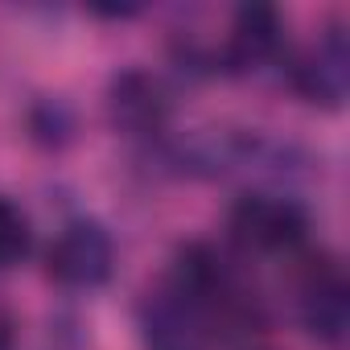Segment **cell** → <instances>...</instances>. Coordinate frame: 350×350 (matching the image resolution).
I'll return each instance as SVG.
<instances>
[{
    "label": "cell",
    "mask_w": 350,
    "mask_h": 350,
    "mask_svg": "<svg viewBox=\"0 0 350 350\" xmlns=\"http://www.w3.org/2000/svg\"><path fill=\"white\" fill-rule=\"evenodd\" d=\"M305 211L284 194H247L231 211V231L252 252H293L305 239Z\"/></svg>",
    "instance_id": "1"
},
{
    "label": "cell",
    "mask_w": 350,
    "mask_h": 350,
    "mask_svg": "<svg viewBox=\"0 0 350 350\" xmlns=\"http://www.w3.org/2000/svg\"><path fill=\"white\" fill-rule=\"evenodd\" d=\"M111 264H116L111 235L87 219L66 223L50 247V276L66 288H99L111 276Z\"/></svg>",
    "instance_id": "2"
},
{
    "label": "cell",
    "mask_w": 350,
    "mask_h": 350,
    "mask_svg": "<svg viewBox=\"0 0 350 350\" xmlns=\"http://www.w3.org/2000/svg\"><path fill=\"white\" fill-rule=\"evenodd\" d=\"M293 83L305 99L313 103H325V107H338L346 99V83H350V50H346V38L342 29H329L321 33L305 54L301 62L293 66Z\"/></svg>",
    "instance_id": "3"
},
{
    "label": "cell",
    "mask_w": 350,
    "mask_h": 350,
    "mask_svg": "<svg viewBox=\"0 0 350 350\" xmlns=\"http://www.w3.org/2000/svg\"><path fill=\"white\" fill-rule=\"evenodd\" d=\"M107 111L111 124L124 132H157L169 111V95L161 79H152L148 70H124L107 91Z\"/></svg>",
    "instance_id": "4"
},
{
    "label": "cell",
    "mask_w": 350,
    "mask_h": 350,
    "mask_svg": "<svg viewBox=\"0 0 350 350\" xmlns=\"http://www.w3.org/2000/svg\"><path fill=\"white\" fill-rule=\"evenodd\" d=\"M144 346L148 350H206L202 313L178 293L152 297L144 305Z\"/></svg>",
    "instance_id": "5"
},
{
    "label": "cell",
    "mask_w": 350,
    "mask_h": 350,
    "mask_svg": "<svg viewBox=\"0 0 350 350\" xmlns=\"http://www.w3.org/2000/svg\"><path fill=\"white\" fill-rule=\"evenodd\" d=\"M280 17L276 9L268 5H243L231 21V33H227V50H223V62L231 70H256L264 66L268 58H276L280 50Z\"/></svg>",
    "instance_id": "6"
},
{
    "label": "cell",
    "mask_w": 350,
    "mask_h": 350,
    "mask_svg": "<svg viewBox=\"0 0 350 350\" xmlns=\"http://www.w3.org/2000/svg\"><path fill=\"white\" fill-rule=\"evenodd\" d=\"M301 317L317 342H342L350 325V293L338 268H317L301 288Z\"/></svg>",
    "instance_id": "7"
},
{
    "label": "cell",
    "mask_w": 350,
    "mask_h": 350,
    "mask_svg": "<svg viewBox=\"0 0 350 350\" xmlns=\"http://www.w3.org/2000/svg\"><path fill=\"white\" fill-rule=\"evenodd\" d=\"M29 239H33V231H29L25 211L9 198H0V268L21 264L29 252Z\"/></svg>",
    "instance_id": "8"
},
{
    "label": "cell",
    "mask_w": 350,
    "mask_h": 350,
    "mask_svg": "<svg viewBox=\"0 0 350 350\" xmlns=\"http://www.w3.org/2000/svg\"><path fill=\"white\" fill-rule=\"evenodd\" d=\"M0 350H13V325L0 317Z\"/></svg>",
    "instance_id": "9"
}]
</instances>
